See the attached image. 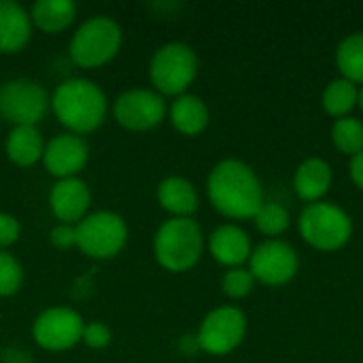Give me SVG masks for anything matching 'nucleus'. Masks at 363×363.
Returning a JSON list of instances; mask_svg holds the SVG:
<instances>
[{
  "mask_svg": "<svg viewBox=\"0 0 363 363\" xmlns=\"http://www.w3.org/2000/svg\"><path fill=\"white\" fill-rule=\"evenodd\" d=\"M208 200L228 219H253L264 204L257 174L240 160L219 162L206 183Z\"/></svg>",
  "mask_w": 363,
  "mask_h": 363,
  "instance_id": "obj_1",
  "label": "nucleus"
},
{
  "mask_svg": "<svg viewBox=\"0 0 363 363\" xmlns=\"http://www.w3.org/2000/svg\"><path fill=\"white\" fill-rule=\"evenodd\" d=\"M51 106L62 125L74 134H87L104 121L106 96L87 79H68L57 85Z\"/></svg>",
  "mask_w": 363,
  "mask_h": 363,
  "instance_id": "obj_2",
  "label": "nucleus"
},
{
  "mask_svg": "<svg viewBox=\"0 0 363 363\" xmlns=\"http://www.w3.org/2000/svg\"><path fill=\"white\" fill-rule=\"evenodd\" d=\"M202 232L189 217H174L166 221L155 234V259L170 272H185L194 268L202 255Z\"/></svg>",
  "mask_w": 363,
  "mask_h": 363,
  "instance_id": "obj_3",
  "label": "nucleus"
},
{
  "mask_svg": "<svg viewBox=\"0 0 363 363\" xmlns=\"http://www.w3.org/2000/svg\"><path fill=\"white\" fill-rule=\"evenodd\" d=\"M300 234L319 251H338L351 240L353 221L338 204L313 202L300 215Z\"/></svg>",
  "mask_w": 363,
  "mask_h": 363,
  "instance_id": "obj_4",
  "label": "nucleus"
},
{
  "mask_svg": "<svg viewBox=\"0 0 363 363\" xmlns=\"http://www.w3.org/2000/svg\"><path fill=\"white\" fill-rule=\"evenodd\" d=\"M121 47V28L111 17L87 19L70 40V57L81 68H98L111 62Z\"/></svg>",
  "mask_w": 363,
  "mask_h": 363,
  "instance_id": "obj_5",
  "label": "nucleus"
},
{
  "mask_svg": "<svg viewBox=\"0 0 363 363\" xmlns=\"http://www.w3.org/2000/svg\"><path fill=\"white\" fill-rule=\"evenodd\" d=\"M198 74V57L185 43H168L155 51L149 66L151 83L166 96H183Z\"/></svg>",
  "mask_w": 363,
  "mask_h": 363,
  "instance_id": "obj_6",
  "label": "nucleus"
},
{
  "mask_svg": "<svg viewBox=\"0 0 363 363\" xmlns=\"http://www.w3.org/2000/svg\"><path fill=\"white\" fill-rule=\"evenodd\" d=\"M77 247L94 259L115 257L128 240L125 221L108 211L94 213L74 225Z\"/></svg>",
  "mask_w": 363,
  "mask_h": 363,
  "instance_id": "obj_7",
  "label": "nucleus"
},
{
  "mask_svg": "<svg viewBox=\"0 0 363 363\" xmlns=\"http://www.w3.org/2000/svg\"><path fill=\"white\" fill-rule=\"evenodd\" d=\"M49 108L43 85L30 79H13L0 87V115L13 125H36Z\"/></svg>",
  "mask_w": 363,
  "mask_h": 363,
  "instance_id": "obj_8",
  "label": "nucleus"
},
{
  "mask_svg": "<svg viewBox=\"0 0 363 363\" xmlns=\"http://www.w3.org/2000/svg\"><path fill=\"white\" fill-rule=\"evenodd\" d=\"M247 334V317L234 306H221L206 315L198 332V345L211 355L232 353Z\"/></svg>",
  "mask_w": 363,
  "mask_h": 363,
  "instance_id": "obj_9",
  "label": "nucleus"
},
{
  "mask_svg": "<svg viewBox=\"0 0 363 363\" xmlns=\"http://www.w3.org/2000/svg\"><path fill=\"white\" fill-rule=\"evenodd\" d=\"M298 253L283 240H266L249 257V272L268 287L287 285L298 274Z\"/></svg>",
  "mask_w": 363,
  "mask_h": 363,
  "instance_id": "obj_10",
  "label": "nucleus"
},
{
  "mask_svg": "<svg viewBox=\"0 0 363 363\" xmlns=\"http://www.w3.org/2000/svg\"><path fill=\"white\" fill-rule=\"evenodd\" d=\"M83 319L77 311L66 306H55L38 315L32 334L38 347L45 351H66L72 349L83 338Z\"/></svg>",
  "mask_w": 363,
  "mask_h": 363,
  "instance_id": "obj_11",
  "label": "nucleus"
},
{
  "mask_svg": "<svg viewBox=\"0 0 363 363\" xmlns=\"http://www.w3.org/2000/svg\"><path fill=\"white\" fill-rule=\"evenodd\" d=\"M115 119L125 130L145 132L162 123L166 117V102L151 89H130L115 100Z\"/></svg>",
  "mask_w": 363,
  "mask_h": 363,
  "instance_id": "obj_12",
  "label": "nucleus"
},
{
  "mask_svg": "<svg viewBox=\"0 0 363 363\" xmlns=\"http://www.w3.org/2000/svg\"><path fill=\"white\" fill-rule=\"evenodd\" d=\"M43 162L49 174L62 179H72L83 170L87 162V143L74 134H60L45 145Z\"/></svg>",
  "mask_w": 363,
  "mask_h": 363,
  "instance_id": "obj_13",
  "label": "nucleus"
},
{
  "mask_svg": "<svg viewBox=\"0 0 363 363\" xmlns=\"http://www.w3.org/2000/svg\"><path fill=\"white\" fill-rule=\"evenodd\" d=\"M49 204H51L53 215L62 223H66V225L79 223L85 219V213L89 208V189L77 177L62 179L53 185Z\"/></svg>",
  "mask_w": 363,
  "mask_h": 363,
  "instance_id": "obj_14",
  "label": "nucleus"
},
{
  "mask_svg": "<svg viewBox=\"0 0 363 363\" xmlns=\"http://www.w3.org/2000/svg\"><path fill=\"white\" fill-rule=\"evenodd\" d=\"M208 249L211 255L228 266V268H240L245 262H249L251 257V240L247 236V232L238 225H221L213 232L211 240H208Z\"/></svg>",
  "mask_w": 363,
  "mask_h": 363,
  "instance_id": "obj_15",
  "label": "nucleus"
},
{
  "mask_svg": "<svg viewBox=\"0 0 363 363\" xmlns=\"http://www.w3.org/2000/svg\"><path fill=\"white\" fill-rule=\"evenodd\" d=\"M32 36L30 15L13 0H0V53L21 51Z\"/></svg>",
  "mask_w": 363,
  "mask_h": 363,
  "instance_id": "obj_16",
  "label": "nucleus"
},
{
  "mask_svg": "<svg viewBox=\"0 0 363 363\" xmlns=\"http://www.w3.org/2000/svg\"><path fill=\"white\" fill-rule=\"evenodd\" d=\"M332 187V168L321 157L304 160L294 174V189L306 202H319Z\"/></svg>",
  "mask_w": 363,
  "mask_h": 363,
  "instance_id": "obj_17",
  "label": "nucleus"
},
{
  "mask_svg": "<svg viewBox=\"0 0 363 363\" xmlns=\"http://www.w3.org/2000/svg\"><path fill=\"white\" fill-rule=\"evenodd\" d=\"M157 200L164 211L174 217H189L198 211V194L194 185L183 177H168L157 187Z\"/></svg>",
  "mask_w": 363,
  "mask_h": 363,
  "instance_id": "obj_18",
  "label": "nucleus"
},
{
  "mask_svg": "<svg viewBox=\"0 0 363 363\" xmlns=\"http://www.w3.org/2000/svg\"><path fill=\"white\" fill-rule=\"evenodd\" d=\"M74 17L77 4L72 0H38L30 11L32 23L47 34H57L66 30L74 21Z\"/></svg>",
  "mask_w": 363,
  "mask_h": 363,
  "instance_id": "obj_19",
  "label": "nucleus"
},
{
  "mask_svg": "<svg viewBox=\"0 0 363 363\" xmlns=\"http://www.w3.org/2000/svg\"><path fill=\"white\" fill-rule=\"evenodd\" d=\"M170 119H172V125L181 134L196 136V134L204 132L208 125V108L202 98L183 94L174 100V104L170 108Z\"/></svg>",
  "mask_w": 363,
  "mask_h": 363,
  "instance_id": "obj_20",
  "label": "nucleus"
},
{
  "mask_svg": "<svg viewBox=\"0 0 363 363\" xmlns=\"http://www.w3.org/2000/svg\"><path fill=\"white\" fill-rule=\"evenodd\" d=\"M43 136L34 125H15L6 138V155L17 166H32L43 157Z\"/></svg>",
  "mask_w": 363,
  "mask_h": 363,
  "instance_id": "obj_21",
  "label": "nucleus"
},
{
  "mask_svg": "<svg viewBox=\"0 0 363 363\" xmlns=\"http://www.w3.org/2000/svg\"><path fill=\"white\" fill-rule=\"evenodd\" d=\"M336 64L342 79L363 83V32L349 34L336 49Z\"/></svg>",
  "mask_w": 363,
  "mask_h": 363,
  "instance_id": "obj_22",
  "label": "nucleus"
},
{
  "mask_svg": "<svg viewBox=\"0 0 363 363\" xmlns=\"http://www.w3.org/2000/svg\"><path fill=\"white\" fill-rule=\"evenodd\" d=\"M357 100H359V91L355 83L347 79H334L332 83H328L323 91V108L328 115L336 119L349 117V113L357 106Z\"/></svg>",
  "mask_w": 363,
  "mask_h": 363,
  "instance_id": "obj_23",
  "label": "nucleus"
},
{
  "mask_svg": "<svg viewBox=\"0 0 363 363\" xmlns=\"http://www.w3.org/2000/svg\"><path fill=\"white\" fill-rule=\"evenodd\" d=\"M332 140L340 153L355 157L363 151V121L355 117L336 119L332 128Z\"/></svg>",
  "mask_w": 363,
  "mask_h": 363,
  "instance_id": "obj_24",
  "label": "nucleus"
},
{
  "mask_svg": "<svg viewBox=\"0 0 363 363\" xmlns=\"http://www.w3.org/2000/svg\"><path fill=\"white\" fill-rule=\"evenodd\" d=\"M257 230L264 236H279L289 228V213L283 204L279 202H264L262 208L257 211V215L253 217Z\"/></svg>",
  "mask_w": 363,
  "mask_h": 363,
  "instance_id": "obj_25",
  "label": "nucleus"
},
{
  "mask_svg": "<svg viewBox=\"0 0 363 363\" xmlns=\"http://www.w3.org/2000/svg\"><path fill=\"white\" fill-rule=\"evenodd\" d=\"M21 281H23V272L19 262L11 253L0 251V298L17 294Z\"/></svg>",
  "mask_w": 363,
  "mask_h": 363,
  "instance_id": "obj_26",
  "label": "nucleus"
},
{
  "mask_svg": "<svg viewBox=\"0 0 363 363\" xmlns=\"http://www.w3.org/2000/svg\"><path fill=\"white\" fill-rule=\"evenodd\" d=\"M221 287H223V294L228 298H234V300H240V298H247L253 287H255V279L249 270L245 268H230L223 279H221Z\"/></svg>",
  "mask_w": 363,
  "mask_h": 363,
  "instance_id": "obj_27",
  "label": "nucleus"
},
{
  "mask_svg": "<svg viewBox=\"0 0 363 363\" xmlns=\"http://www.w3.org/2000/svg\"><path fill=\"white\" fill-rule=\"evenodd\" d=\"M89 349H104L111 342V330L100 323V321H91L83 328V338H81Z\"/></svg>",
  "mask_w": 363,
  "mask_h": 363,
  "instance_id": "obj_28",
  "label": "nucleus"
},
{
  "mask_svg": "<svg viewBox=\"0 0 363 363\" xmlns=\"http://www.w3.org/2000/svg\"><path fill=\"white\" fill-rule=\"evenodd\" d=\"M19 238V223L13 215L0 213V251L4 247H11Z\"/></svg>",
  "mask_w": 363,
  "mask_h": 363,
  "instance_id": "obj_29",
  "label": "nucleus"
},
{
  "mask_svg": "<svg viewBox=\"0 0 363 363\" xmlns=\"http://www.w3.org/2000/svg\"><path fill=\"white\" fill-rule=\"evenodd\" d=\"M51 245L57 247V249H70L77 245V238H74V225H66V223H60L51 230Z\"/></svg>",
  "mask_w": 363,
  "mask_h": 363,
  "instance_id": "obj_30",
  "label": "nucleus"
},
{
  "mask_svg": "<svg viewBox=\"0 0 363 363\" xmlns=\"http://www.w3.org/2000/svg\"><path fill=\"white\" fill-rule=\"evenodd\" d=\"M351 179L363 191V151L355 157H351Z\"/></svg>",
  "mask_w": 363,
  "mask_h": 363,
  "instance_id": "obj_31",
  "label": "nucleus"
},
{
  "mask_svg": "<svg viewBox=\"0 0 363 363\" xmlns=\"http://www.w3.org/2000/svg\"><path fill=\"white\" fill-rule=\"evenodd\" d=\"M357 104L362 106V111H363V87L359 89V100H357Z\"/></svg>",
  "mask_w": 363,
  "mask_h": 363,
  "instance_id": "obj_32",
  "label": "nucleus"
}]
</instances>
